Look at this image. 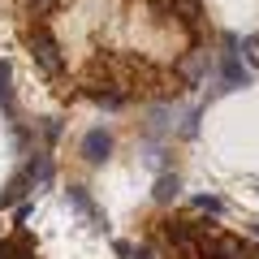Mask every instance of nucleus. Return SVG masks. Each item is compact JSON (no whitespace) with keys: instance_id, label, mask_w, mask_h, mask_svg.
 I'll return each mask as SVG.
<instances>
[{"instance_id":"1","label":"nucleus","mask_w":259,"mask_h":259,"mask_svg":"<svg viewBox=\"0 0 259 259\" xmlns=\"http://www.w3.org/2000/svg\"><path fill=\"white\" fill-rule=\"evenodd\" d=\"M216 69H221V82H216V91H207V104L221 100V95H229V91L250 87V69L242 65V44H238V35H221V56H216Z\"/></svg>"},{"instance_id":"2","label":"nucleus","mask_w":259,"mask_h":259,"mask_svg":"<svg viewBox=\"0 0 259 259\" xmlns=\"http://www.w3.org/2000/svg\"><path fill=\"white\" fill-rule=\"evenodd\" d=\"M26 48H30V56H35V65H39L44 78H61L65 74V52H61V44H56V35L48 26L26 30Z\"/></svg>"},{"instance_id":"3","label":"nucleus","mask_w":259,"mask_h":259,"mask_svg":"<svg viewBox=\"0 0 259 259\" xmlns=\"http://www.w3.org/2000/svg\"><path fill=\"white\" fill-rule=\"evenodd\" d=\"M259 250L250 242H242L238 233H221V229H207L199 238V259H255Z\"/></svg>"},{"instance_id":"4","label":"nucleus","mask_w":259,"mask_h":259,"mask_svg":"<svg viewBox=\"0 0 259 259\" xmlns=\"http://www.w3.org/2000/svg\"><path fill=\"white\" fill-rule=\"evenodd\" d=\"M212 65H216V56L207 52L203 44H190V52H186L182 61L173 65V82H182V87H199L207 74H212Z\"/></svg>"},{"instance_id":"5","label":"nucleus","mask_w":259,"mask_h":259,"mask_svg":"<svg viewBox=\"0 0 259 259\" xmlns=\"http://www.w3.org/2000/svg\"><path fill=\"white\" fill-rule=\"evenodd\" d=\"M65 199H69V207H74V212L82 216L95 233H108V216H104V207L91 199V190H87V186H69V190H65Z\"/></svg>"},{"instance_id":"6","label":"nucleus","mask_w":259,"mask_h":259,"mask_svg":"<svg viewBox=\"0 0 259 259\" xmlns=\"http://www.w3.org/2000/svg\"><path fill=\"white\" fill-rule=\"evenodd\" d=\"M78 151H82V160H87V164H104V160L112 156V134H108L104 125L87 130V134H82V143H78Z\"/></svg>"},{"instance_id":"7","label":"nucleus","mask_w":259,"mask_h":259,"mask_svg":"<svg viewBox=\"0 0 259 259\" xmlns=\"http://www.w3.org/2000/svg\"><path fill=\"white\" fill-rule=\"evenodd\" d=\"M26 177H30V190H44V186H52V177H56V164H52V156H48V147H30L26 151Z\"/></svg>"},{"instance_id":"8","label":"nucleus","mask_w":259,"mask_h":259,"mask_svg":"<svg viewBox=\"0 0 259 259\" xmlns=\"http://www.w3.org/2000/svg\"><path fill=\"white\" fill-rule=\"evenodd\" d=\"M0 112H5V121H18V100H13V65L0 61Z\"/></svg>"},{"instance_id":"9","label":"nucleus","mask_w":259,"mask_h":259,"mask_svg":"<svg viewBox=\"0 0 259 259\" xmlns=\"http://www.w3.org/2000/svg\"><path fill=\"white\" fill-rule=\"evenodd\" d=\"M164 134H173V108H168V104H151V112H147V139H164Z\"/></svg>"},{"instance_id":"10","label":"nucleus","mask_w":259,"mask_h":259,"mask_svg":"<svg viewBox=\"0 0 259 259\" xmlns=\"http://www.w3.org/2000/svg\"><path fill=\"white\" fill-rule=\"evenodd\" d=\"M30 194V177H26V168H18V173L5 182V190H0V207H13V203H22Z\"/></svg>"},{"instance_id":"11","label":"nucleus","mask_w":259,"mask_h":259,"mask_svg":"<svg viewBox=\"0 0 259 259\" xmlns=\"http://www.w3.org/2000/svg\"><path fill=\"white\" fill-rule=\"evenodd\" d=\"M173 22H182L186 30H199V22H203V0H173Z\"/></svg>"},{"instance_id":"12","label":"nucleus","mask_w":259,"mask_h":259,"mask_svg":"<svg viewBox=\"0 0 259 259\" xmlns=\"http://www.w3.org/2000/svg\"><path fill=\"white\" fill-rule=\"evenodd\" d=\"M177 194H182V177L164 168V173L156 177V186H151V199H156V203H173Z\"/></svg>"},{"instance_id":"13","label":"nucleus","mask_w":259,"mask_h":259,"mask_svg":"<svg viewBox=\"0 0 259 259\" xmlns=\"http://www.w3.org/2000/svg\"><path fill=\"white\" fill-rule=\"evenodd\" d=\"M190 203H194V212H207V216H225V212H229V203H225L221 194H212V190H207V194H194Z\"/></svg>"},{"instance_id":"14","label":"nucleus","mask_w":259,"mask_h":259,"mask_svg":"<svg viewBox=\"0 0 259 259\" xmlns=\"http://www.w3.org/2000/svg\"><path fill=\"white\" fill-rule=\"evenodd\" d=\"M35 134L44 139V147H56V139H61V121H56V117H44V121L35 125Z\"/></svg>"},{"instance_id":"15","label":"nucleus","mask_w":259,"mask_h":259,"mask_svg":"<svg viewBox=\"0 0 259 259\" xmlns=\"http://www.w3.org/2000/svg\"><path fill=\"white\" fill-rule=\"evenodd\" d=\"M26 5H30V13H35V18H48V13H56L61 5H69V0H26Z\"/></svg>"},{"instance_id":"16","label":"nucleus","mask_w":259,"mask_h":259,"mask_svg":"<svg viewBox=\"0 0 259 259\" xmlns=\"http://www.w3.org/2000/svg\"><path fill=\"white\" fill-rule=\"evenodd\" d=\"M194 134H199V108L182 117V139H194Z\"/></svg>"},{"instance_id":"17","label":"nucleus","mask_w":259,"mask_h":259,"mask_svg":"<svg viewBox=\"0 0 259 259\" xmlns=\"http://www.w3.org/2000/svg\"><path fill=\"white\" fill-rule=\"evenodd\" d=\"M156 255H160L156 246H139V250H134V255H130V259H156Z\"/></svg>"},{"instance_id":"18","label":"nucleus","mask_w":259,"mask_h":259,"mask_svg":"<svg viewBox=\"0 0 259 259\" xmlns=\"http://www.w3.org/2000/svg\"><path fill=\"white\" fill-rule=\"evenodd\" d=\"M112 250H117L121 259H130V255H134V246H130V242H112Z\"/></svg>"},{"instance_id":"19","label":"nucleus","mask_w":259,"mask_h":259,"mask_svg":"<svg viewBox=\"0 0 259 259\" xmlns=\"http://www.w3.org/2000/svg\"><path fill=\"white\" fill-rule=\"evenodd\" d=\"M0 259H13V250H9V238H0Z\"/></svg>"},{"instance_id":"20","label":"nucleus","mask_w":259,"mask_h":259,"mask_svg":"<svg viewBox=\"0 0 259 259\" xmlns=\"http://www.w3.org/2000/svg\"><path fill=\"white\" fill-rule=\"evenodd\" d=\"M255 259H259V255H255Z\"/></svg>"}]
</instances>
